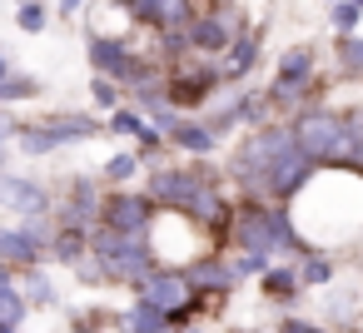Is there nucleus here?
Listing matches in <instances>:
<instances>
[{"label": "nucleus", "mask_w": 363, "mask_h": 333, "mask_svg": "<svg viewBox=\"0 0 363 333\" xmlns=\"http://www.w3.org/2000/svg\"><path fill=\"white\" fill-rule=\"evenodd\" d=\"M155 199L169 204L174 214H189V219L209 224V229H219L224 214H229L204 169H160V174L150 179V204H155Z\"/></svg>", "instance_id": "nucleus-1"}, {"label": "nucleus", "mask_w": 363, "mask_h": 333, "mask_svg": "<svg viewBox=\"0 0 363 333\" xmlns=\"http://www.w3.org/2000/svg\"><path fill=\"white\" fill-rule=\"evenodd\" d=\"M90 254L100 278H120V283H140L155 269V249L145 234H115V229H95L90 234Z\"/></svg>", "instance_id": "nucleus-2"}, {"label": "nucleus", "mask_w": 363, "mask_h": 333, "mask_svg": "<svg viewBox=\"0 0 363 333\" xmlns=\"http://www.w3.org/2000/svg\"><path fill=\"white\" fill-rule=\"evenodd\" d=\"M294 149L308 159V164H323V159H348V125L343 115H328V110H303L294 120Z\"/></svg>", "instance_id": "nucleus-3"}, {"label": "nucleus", "mask_w": 363, "mask_h": 333, "mask_svg": "<svg viewBox=\"0 0 363 333\" xmlns=\"http://www.w3.org/2000/svg\"><path fill=\"white\" fill-rule=\"evenodd\" d=\"M289 149H294V130H259V135H249V140L234 149L229 174H234L244 189H264L274 159H284Z\"/></svg>", "instance_id": "nucleus-4"}, {"label": "nucleus", "mask_w": 363, "mask_h": 333, "mask_svg": "<svg viewBox=\"0 0 363 333\" xmlns=\"http://www.w3.org/2000/svg\"><path fill=\"white\" fill-rule=\"evenodd\" d=\"M16 135H21V149H26V154H50V149H60V145L95 140L100 125H95L90 115H55V120H45V125H35V130H16Z\"/></svg>", "instance_id": "nucleus-5"}, {"label": "nucleus", "mask_w": 363, "mask_h": 333, "mask_svg": "<svg viewBox=\"0 0 363 333\" xmlns=\"http://www.w3.org/2000/svg\"><path fill=\"white\" fill-rule=\"evenodd\" d=\"M135 288H140V303L160 308L164 318L194 303V283H189V278H184L179 269H150V273H145V278H140Z\"/></svg>", "instance_id": "nucleus-6"}, {"label": "nucleus", "mask_w": 363, "mask_h": 333, "mask_svg": "<svg viewBox=\"0 0 363 333\" xmlns=\"http://www.w3.org/2000/svg\"><path fill=\"white\" fill-rule=\"evenodd\" d=\"M90 65L100 70V80H125V85L150 80V70L135 60V50L120 45V40H110V35H95V40H90Z\"/></svg>", "instance_id": "nucleus-7"}, {"label": "nucleus", "mask_w": 363, "mask_h": 333, "mask_svg": "<svg viewBox=\"0 0 363 333\" xmlns=\"http://www.w3.org/2000/svg\"><path fill=\"white\" fill-rule=\"evenodd\" d=\"M100 214H105V229H115V234H150V224H155V204L145 194H115L100 204Z\"/></svg>", "instance_id": "nucleus-8"}, {"label": "nucleus", "mask_w": 363, "mask_h": 333, "mask_svg": "<svg viewBox=\"0 0 363 333\" xmlns=\"http://www.w3.org/2000/svg\"><path fill=\"white\" fill-rule=\"evenodd\" d=\"M308 179H313V164H308L298 149H289L284 159H274V169H269V179H264V194H274V199H294Z\"/></svg>", "instance_id": "nucleus-9"}, {"label": "nucleus", "mask_w": 363, "mask_h": 333, "mask_svg": "<svg viewBox=\"0 0 363 333\" xmlns=\"http://www.w3.org/2000/svg\"><path fill=\"white\" fill-rule=\"evenodd\" d=\"M214 70L209 65H194V70H179V75H169V90H164V100H169V110L174 105H184V110H194V105H204L209 100V90H214Z\"/></svg>", "instance_id": "nucleus-10"}, {"label": "nucleus", "mask_w": 363, "mask_h": 333, "mask_svg": "<svg viewBox=\"0 0 363 333\" xmlns=\"http://www.w3.org/2000/svg\"><path fill=\"white\" fill-rule=\"evenodd\" d=\"M234 30H239V16H234V11H219V16H199V21H189L184 35H189L194 50H209V55H214V50H224V45L234 40Z\"/></svg>", "instance_id": "nucleus-11"}, {"label": "nucleus", "mask_w": 363, "mask_h": 333, "mask_svg": "<svg viewBox=\"0 0 363 333\" xmlns=\"http://www.w3.org/2000/svg\"><path fill=\"white\" fill-rule=\"evenodd\" d=\"M0 199H6L16 214H45V204H50V194L40 189V184H30V179H21V174H0Z\"/></svg>", "instance_id": "nucleus-12"}, {"label": "nucleus", "mask_w": 363, "mask_h": 333, "mask_svg": "<svg viewBox=\"0 0 363 333\" xmlns=\"http://www.w3.org/2000/svg\"><path fill=\"white\" fill-rule=\"evenodd\" d=\"M40 254H45V249H40L26 229H6V234H0V259H6V264H26V269H35Z\"/></svg>", "instance_id": "nucleus-13"}, {"label": "nucleus", "mask_w": 363, "mask_h": 333, "mask_svg": "<svg viewBox=\"0 0 363 333\" xmlns=\"http://www.w3.org/2000/svg\"><path fill=\"white\" fill-rule=\"evenodd\" d=\"M184 278H189L194 288H214V293H229V288H234V264H219V259L209 254V259H199V264H194V273H184Z\"/></svg>", "instance_id": "nucleus-14"}, {"label": "nucleus", "mask_w": 363, "mask_h": 333, "mask_svg": "<svg viewBox=\"0 0 363 333\" xmlns=\"http://www.w3.org/2000/svg\"><path fill=\"white\" fill-rule=\"evenodd\" d=\"M85 254H90V234H80V229H55V239H50V259H60V264H85Z\"/></svg>", "instance_id": "nucleus-15"}, {"label": "nucleus", "mask_w": 363, "mask_h": 333, "mask_svg": "<svg viewBox=\"0 0 363 333\" xmlns=\"http://www.w3.org/2000/svg\"><path fill=\"white\" fill-rule=\"evenodd\" d=\"M214 140H219V135H214L209 125H184V120L169 125V145H179V149H189V154H209Z\"/></svg>", "instance_id": "nucleus-16"}, {"label": "nucleus", "mask_w": 363, "mask_h": 333, "mask_svg": "<svg viewBox=\"0 0 363 333\" xmlns=\"http://www.w3.org/2000/svg\"><path fill=\"white\" fill-rule=\"evenodd\" d=\"M164 328H169V318H164L160 308L140 303V298H135V308L125 313V333H164Z\"/></svg>", "instance_id": "nucleus-17"}, {"label": "nucleus", "mask_w": 363, "mask_h": 333, "mask_svg": "<svg viewBox=\"0 0 363 333\" xmlns=\"http://www.w3.org/2000/svg\"><path fill=\"white\" fill-rule=\"evenodd\" d=\"M21 318H26V298H21V288L11 283V273L0 269V323H11V328H16Z\"/></svg>", "instance_id": "nucleus-18"}, {"label": "nucleus", "mask_w": 363, "mask_h": 333, "mask_svg": "<svg viewBox=\"0 0 363 333\" xmlns=\"http://www.w3.org/2000/svg\"><path fill=\"white\" fill-rule=\"evenodd\" d=\"M264 293L279 298V303L294 298V293H298V273H294V269H269V273H264Z\"/></svg>", "instance_id": "nucleus-19"}, {"label": "nucleus", "mask_w": 363, "mask_h": 333, "mask_svg": "<svg viewBox=\"0 0 363 333\" xmlns=\"http://www.w3.org/2000/svg\"><path fill=\"white\" fill-rule=\"evenodd\" d=\"M110 130H115V135H135V140H145V135H150V125H145V115H140V110H115Z\"/></svg>", "instance_id": "nucleus-20"}, {"label": "nucleus", "mask_w": 363, "mask_h": 333, "mask_svg": "<svg viewBox=\"0 0 363 333\" xmlns=\"http://www.w3.org/2000/svg\"><path fill=\"white\" fill-rule=\"evenodd\" d=\"M45 26H50V11L35 6V0H26V6H21V30H26V35H40Z\"/></svg>", "instance_id": "nucleus-21"}, {"label": "nucleus", "mask_w": 363, "mask_h": 333, "mask_svg": "<svg viewBox=\"0 0 363 333\" xmlns=\"http://www.w3.org/2000/svg\"><path fill=\"white\" fill-rule=\"evenodd\" d=\"M254 60H259V40H234V60H229V75H244V70H254Z\"/></svg>", "instance_id": "nucleus-22"}, {"label": "nucleus", "mask_w": 363, "mask_h": 333, "mask_svg": "<svg viewBox=\"0 0 363 333\" xmlns=\"http://www.w3.org/2000/svg\"><path fill=\"white\" fill-rule=\"evenodd\" d=\"M328 278H333V264L318 259V254H303V273H298V283H328Z\"/></svg>", "instance_id": "nucleus-23"}, {"label": "nucleus", "mask_w": 363, "mask_h": 333, "mask_svg": "<svg viewBox=\"0 0 363 333\" xmlns=\"http://www.w3.org/2000/svg\"><path fill=\"white\" fill-rule=\"evenodd\" d=\"M30 95H40V80H30V75H11L6 90H0V100H30Z\"/></svg>", "instance_id": "nucleus-24"}, {"label": "nucleus", "mask_w": 363, "mask_h": 333, "mask_svg": "<svg viewBox=\"0 0 363 333\" xmlns=\"http://www.w3.org/2000/svg\"><path fill=\"white\" fill-rule=\"evenodd\" d=\"M130 174H140V154H115L105 164V179H115V184H125Z\"/></svg>", "instance_id": "nucleus-25"}, {"label": "nucleus", "mask_w": 363, "mask_h": 333, "mask_svg": "<svg viewBox=\"0 0 363 333\" xmlns=\"http://www.w3.org/2000/svg\"><path fill=\"white\" fill-rule=\"evenodd\" d=\"M26 288H30V303H55V283H50V278H45L40 269H30Z\"/></svg>", "instance_id": "nucleus-26"}, {"label": "nucleus", "mask_w": 363, "mask_h": 333, "mask_svg": "<svg viewBox=\"0 0 363 333\" xmlns=\"http://www.w3.org/2000/svg\"><path fill=\"white\" fill-rule=\"evenodd\" d=\"M90 95H95V105H100V110H115V105H120V85H115V80H100V75H95Z\"/></svg>", "instance_id": "nucleus-27"}, {"label": "nucleus", "mask_w": 363, "mask_h": 333, "mask_svg": "<svg viewBox=\"0 0 363 333\" xmlns=\"http://www.w3.org/2000/svg\"><path fill=\"white\" fill-rule=\"evenodd\" d=\"M244 273H259L264 278L269 273V254H239L234 259V278H244Z\"/></svg>", "instance_id": "nucleus-28"}, {"label": "nucleus", "mask_w": 363, "mask_h": 333, "mask_svg": "<svg viewBox=\"0 0 363 333\" xmlns=\"http://www.w3.org/2000/svg\"><path fill=\"white\" fill-rule=\"evenodd\" d=\"M343 70H348V75H363V35L343 40Z\"/></svg>", "instance_id": "nucleus-29"}, {"label": "nucleus", "mask_w": 363, "mask_h": 333, "mask_svg": "<svg viewBox=\"0 0 363 333\" xmlns=\"http://www.w3.org/2000/svg\"><path fill=\"white\" fill-rule=\"evenodd\" d=\"M358 16H363V11H358V6H353V0H338V6H333V26H338V30H343V35H348V30H353V26H358Z\"/></svg>", "instance_id": "nucleus-30"}, {"label": "nucleus", "mask_w": 363, "mask_h": 333, "mask_svg": "<svg viewBox=\"0 0 363 333\" xmlns=\"http://www.w3.org/2000/svg\"><path fill=\"white\" fill-rule=\"evenodd\" d=\"M279 333H328V328H313V323H298V318H289Z\"/></svg>", "instance_id": "nucleus-31"}, {"label": "nucleus", "mask_w": 363, "mask_h": 333, "mask_svg": "<svg viewBox=\"0 0 363 333\" xmlns=\"http://www.w3.org/2000/svg\"><path fill=\"white\" fill-rule=\"evenodd\" d=\"M16 135V125H11V115H0V140H11Z\"/></svg>", "instance_id": "nucleus-32"}, {"label": "nucleus", "mask_w": 363, "mask_h": 333, "mask_svg": "<svg viewBox=\"0 0 363 333\" xmlns=\"http://www.w3.org/2000/svg\"><path fill=\"white\" fill-rule=\"evenodd\" d=\"M6 80H11V60L0 55V90H6Z\"/></svg>", "instance_id": "nucleus-33"}, {"label": "nucleus", "mask_w": 363, "mask_h": 333, "mask_svg": "<svg viewBox=\"0 0 363 333\" xmlns=\"http://www.w3.org/2000/svg\"><path fill=\"white\" fill-rule=\"evenodd\" d=\"M60 11H65V16H75V11H80V0H60Z\"/></svg>", "instance_id": "nucleus-34"}, {"label": "nucleus", "mask_w": 363, "mask_h": 333, "mask_svg": "<svg viewBox=\"0 0 363 333\" xmlns=\"http://www.w3.org/2000/svg\"><path fill=\"white\" fill-rule=\"evenodd\" d=\"M0 333H11V323H0Z\"/></svg>", "instance_id": "nucleus-35"}, {"label": "nucleus", "mask_w": 363, "mask_h": 333, "mask_svg": "<svg viewBox=\"0 0 363 333\" xmlns=\"http://www.w3.org/2000/svg\"><path fill=\"white\" fill-rule=\"evenodd\" d=\"M353 6H358V11H363V0H353Z\"/></svg>", "instance_id": "nucleus-36"}, {"label": "nucleus", "mask_w": 363, "mask_h": 333, "mask_svg": "<svg viewBox=\"0 0 363 333\" xmlns=\"http://www.w3.org/2000/svg\"><path fill=\"white\" fill-rule=\"evenodd\" d=\"M164 333H169V328H164Z\"/></svg>", "instance_id": "nucleus-37"}]
</instances>
